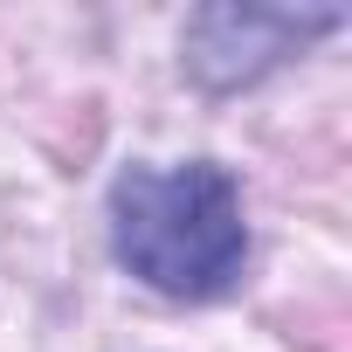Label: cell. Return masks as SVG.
Wrapping results in <instances>:
<instances>
[{"label":"cell","mask_w":352,"mask_h":352,"mask_svg":"<svg viewBox=\"0 0 352 352\" xmlns=\"http://www.w3.org/2000/svg\"><path fill=\"white\" fill-rule=\"evenodd\" d=\"M345 14L331 8H256V0H214L194 8L180 28V63L201 90H249L304 42L331 35Z\"/></svg>","instance_id":"obj_2"},{"label":"cell","mask_w":352,"mask_h":352,"mask_svg":"<svg viewBox=\"0 0 352 352\" xmlns=\"http://www.w3.org/2000/svg\"><path fill=\"white\" fill-rule=\"evenodd\" d=\"M111 256L173 304L228 297L249 270L242 187L214 159L124 166L111 180Z\"/></svg>","instance_id":"obj_1"}]
</instances>
